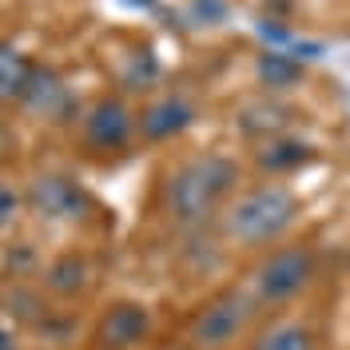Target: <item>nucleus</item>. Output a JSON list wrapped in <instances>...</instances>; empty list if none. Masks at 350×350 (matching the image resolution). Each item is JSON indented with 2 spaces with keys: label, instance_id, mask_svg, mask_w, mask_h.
<instances>
[{
  "label": "nucleus",
  "instance_id": "nucleus-7",
  "mask_svg": "<svg viewBox=\"0 0 350 350\" xmlns=\"http://www.w3.org/2000/svg\"><path fill=\"white\" fill-rule=\"evenodd\" d=\"M16 108L28 116V120H40V124H68L80 104H76V92L64 76L52 64H32V76L24 84Z\"/></svg>",
  "mask_w": 350,
  "mask_h": 350
},
{
  "label": "nucleus",
  "instance_id": "nucleus-4",
  "mask_svg": "<svg viewBox=\"0 0 350 350\" xmlns=\"http://www.w3.org/2000/svg\"><path fill=\"white\" fill-rule=\"evenodd\" d=\"M255 299L239 291V286H227V291H219L211 303L199 310L196 319H191V347L196 350H223L231 347L235 338L243 334L247 327V319H251V310H255Z\"/></svg>",
  "mask_w": 350,
  "mask_h": 350
},
{
  "label": "nucleus",
  "instance_id": "nucleus-5",
  "mask_svg": "<svg viewBox=\"0 0 350 350\" xmlns=\"http://www.w3.org/2000/svg\"><path fill=\"white\" fill-rule=\"evenodd\" d=\"M80 139L92 155H120L135 139V111L124 96H100L84 108Z\"/></svg>",
  "mask_w": 350,
  "mask_h": 350
},
{
  "label": "nucleus",
  "instance_id": "nucleus-15",
  "mask_svg": "<svg viewBox=\"0 0 350 350\" xmlns=\"http://www.w3.org/2000/svg\"><path fill=\"white\" fill-rule=\"evenodd\" d=\"M286 124H291V108L275 104V100L251 104V108H243V116H239V128L247 131V135H255V139H275V135H283Z\"/></svg>",
  "mask_w": 350,
  "mask_h": 350
},
{
  "label": "nucleus",
  "instance_id": "nucleus-2",
  "mask_svg": "<svg viewBox=\"0 0 350 350\" xmlns=\"http://www.w3.org/2000/svg\"><path fill=\"white\" fill-rule=\"evenodd\" d=\"M299 219V196L283 183H262L243 191L223 211V235L243 247H262L286 235V227Z\"/></svg>",
  "mask_w": 350,
  "mask_h": 350
},
{
  "label": "nucleus",
  "instance_id": "nucleus-3",
  "mask_svg": "<svg viewBox=\"0 0 350 350\" xmlns=\"http://www.w3.org/2000/svg\"><path fill=\"white\" fill-rule=\"evenodd\" d=\"M24 207L40 223H80L92 211L84 183L68 172H36L24 187Z\"/></svg>",
  "mask_w": 350,
  "mask_h": 350
},
{
  "label": "nucleus",
  "instance_id": "nucleus-12",
  "mask_svg": "<svg viewBox=\"0 0 350 350\" xmlns=\"http://www.w3.org/2000/svg\"><path fill=\"white\" fill-rule=\"evenodd\" d=\"M32 56L21 52L12 40H0V108H8V104H16L21 100L24 84H28V76H32Z\"/></svg>",
  "mask_w": 350,
  "mask_h": 350
},
{
  "label": "nucleus",
  "instance_id": "nucleus-9",
  "mask_svg": "<svg viewBox=\"0 0 350 350\" xmlns=\"http://www.w3.org/2000/svg\"><path fill=\"white\" fill-rule=\"evenodd\" d=\"M191 124H196V104L175 92L144 104V111H135V135L148 144H167L175 135H183Z\"/></svg>",
  "mask_w": 350,
  "mask_h": 350
},
{
  "label": "nucleus",
  "instance_id": "nucleus-10",
  "mask_svg": "<svg viewBox=\"0 0 350 350\" xmlns=\"http://www.w3.org/2000/svg\"><path fill=\"white\" fill-rule=\"evenodd\" d=\"M44 291H52L56 299H80L92 283V262L80 251H60L56 259L44 262Z\"/></svg>",
  "mask_w": 350,
  "mask_h": 350
},
{
  "label": "nucleus",
  "instance_id": "nucleus-14",
  "mask_svg": "<svg viewBox=\"0 0 350 350\" xmlns=\"http://www.w3.org/2000/svg\"><path fill=\"white\" fill-rule=\"evenodd\" d=\"M255 76L267 92H286V88L303 84V64L295 56H283V52H259Z\"/></svg>",
  "mask_w": 350,
  "mask_h": 350
},
{
  "label": "nucleus",
  "instance_id": "nucleus-18",
  "mask_svg": "<svg viewBox=\"0 0 350 350\" xmlns=\"http://www.w3.org/2000/svg\"><path fill=\"white\" fill-rule=\"evenodd\" d=\"M0 350H16V330L8 323H0Z\"/></svg>",
  "mask_w": 350,
  "mask_h": 350
},
{
  "label": "nucleus",
  "instance_id": "nucleus-1",
  "mask_svg": "<svg viewBox=\"0 0 350 350\" xmlns=\"http://www.w3.org/2000/svg\"><path fill=\"white\" fill-rule=\"evenodd\" d=\"M239 187V163L227 155H196L163 183V211L179 227H199Z\"/></svg>",
  "mask_w": 350,
  "mask_h": 350
},
{
  "label": "nucleus",
  "instance_id": "nucleus-11",
  "mask_svg": "<svg viewBox=\"0 0 350 350\" xmlns=\"http://www.w3.org/2000/svg\"><path fill=\"white\" fill-rule=\"evenodd\" d=\"M0 314H4L8 323H16V327H36L40 330L44 323L52 319V306H48V295H44L40 286L16 279L12 286L0 291Z\"/></svg>",
  "mask_w": 350,
  "mask_h": 350
},
{
  "label": "nucleus",
  "instance_id": "nucleus-16",
  "mask_svg": "<svg viewBox=\"0 0 350 350\" xmlns=\"http://www.w3.org/2000/svg\"><path fill=\"white\" fill-rule=\"evenodd\" d=\"M251 350H314V334L303 323H275L251 342Z\"/></svg>",
  "mask_w": 350,
  "mask_h": 350
},
{
  "label": "nucleus",
  "instance_id": "nucleus-17",
  "mask_svg": "<svg viewBox=\"0 0 350 350\" xmlns=\"http://www.w3.org/2000/svg\"><path fill=\"white\" fill-rule=\"evenodd\" d=\"M24 211V191L21 187H12V183H0V231L4 227H12Z\"/></svg>",
  "mask_w": 350,
  "mask_h": 350
},
{
  "label": "nucleus",
  "instance_id": "nucleus-13",
  "mask_svg": "<svg viewBox=\"0 0 350 350\" xmlns=\"http://www.w3.org/2000/svg\"><path fill=\"white\" fill-rule=\"evenodd\" d=\"M310 144H303V139H286V135H275V139H262L259 148V167L267 175H286L295 172V167H303L306 159H310Z\"/></svg>",
  "mask_w": 350,
  "mask_h": 350
},
{
  "label": "nucleus",
  "instance_id": "nucleus-8",
  "mask_svg": "<svg viewBox=\"0 0 350 350\" xmlns=\"http://www.w3.org/2000/svg\"><path fill=\"white\" fill-rule=\"evenodd\" d=\"M152 334V314L144 303H131V299H120L111 303L96 327H92V342L96 350H135L144 338Z\"/></svg>",
  "mask_w": 350,
  "mask_h": 350
},
{
  "label": "nucleus",
  "instance_id": "nucleus-6",
  "mask_svg": "<svg viewBox=\"0 0 350 350\" xmlns=\"http://www.w3.org/2000/svg\"><path fill=\"white\" fill-rule=\"evenodd\" d=\"M314 279V251L310 247H283L271 259L255 267V299L267 306H279L295 299Z\"/></svg>",
  "mask_w": 350,
  "mask_h": 350
}]
</instances>
